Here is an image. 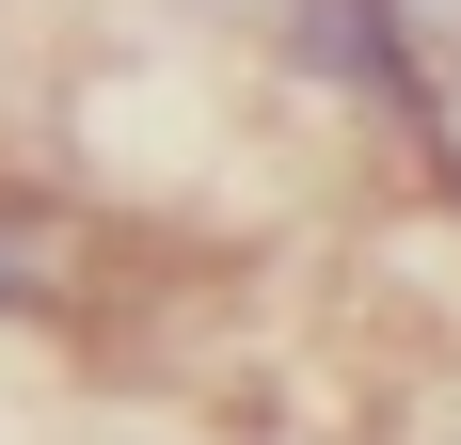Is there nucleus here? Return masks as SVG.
Returning a JSON list of instances; mask_svg holds the SVG:
<instances>
[{
    "label": "nucleus",
    "mask_w": 461,
    "mask_h": 445,
    "mask_svg": "<svg viewBox=\"0 0 461 445\" xmlns=\"http://www.w3.org/2000/svg\"><path fill=\"white\" fill-rule=\"evenodd\" d=\"M95 303V207L80 191H0V318H80Z\"/></svg>",
    "instance_id": "obj_1"
},
{
    "label": "nucleus",
    "mask_w": 461,
    "mask_h": 445,
    "mask_svg": "<svg viewBox=\"0 0 461 445\" xmlns=\"http://www.w3.org/2000/svg\"><path fill=\"white\" fill-rule=\"evenodd\" d=\"M176 16H207V32H239V48H255V32H286L303 0H176Z\"/></svg>",
    "instance_id": "obj_2"
}]
</instances>
